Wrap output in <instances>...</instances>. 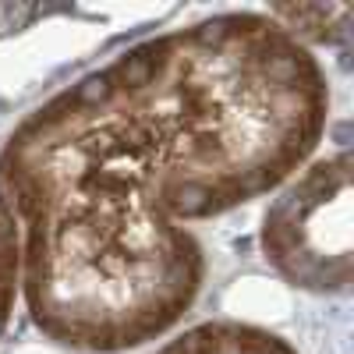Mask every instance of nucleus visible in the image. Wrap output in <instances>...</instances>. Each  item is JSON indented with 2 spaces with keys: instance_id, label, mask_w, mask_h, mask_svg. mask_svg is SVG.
I'll use <instances>...</instances> for the list:
<instances>
[{
  "instance_id": "f03ea898",
  "label": "nucleus",
  "mask_w": 354,
  "mask_h": 354,
  "mask_svg": "<svg viewBox=\"0 0 354 354\" xmlns=\"http://www.w3.org/2000/svg\"><path fill=\"white\" fill-rule=\"evenodd\" d=\"M351 156H312L270 195L262 255L298 290L344 294L354 273Z\"/></svg>"
},
{
  "instance_id": "20e7f679",
  "label": "nucleus",
  "mask_w": 354,
  "mask_h": 354,
  "mask_svg": "<svg viewBox=\"0 0 354 354\" xmlns=\"http://www.w3.org/2000/svg\"><path fill=\"white\" fill-rule=\"evenodd\" d=\"M18 298H21V230L4 188H0V337L11 326Z\"/></svg>"
},
{
  "instance_id": "7ed1b4c3",
  "label": "nucleus",
  "mask_w": 354,
  "mask_h": 354,
  "mask_svg": "<svg viewBox=\"0 0 354 354\" xmlns=\"http://www.w3.org/2000/svg\"><path fill=\"white\" fill-rule=\"evenodd\" d=\"M153 354H298V347L259 322L205 319L167 337Z\"/></svg>"
},
{
  "instance_id": "f257e3e1",
  "label": "nucleus",
  "mask_w": 354,
  "mask_h": 354,
  "mask_svg": "<svg viewBox=\"0 0 354 354\" xmlns=\"http://www.w3.org/2000/svg\"><path fill=\"white\" fill-rule=\"evenodd\" d=\"M326 117L319 57L259 11L149 36L50 96L0 149L36 330L85 354L167 337L205 280L192 223L273 195Z\"/></svg>"
}]
</instances>
